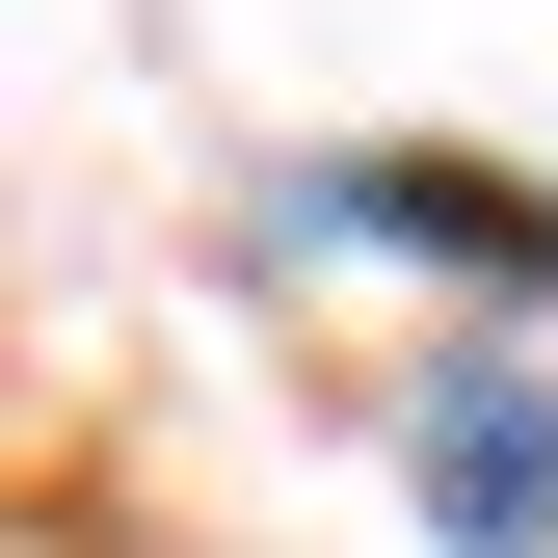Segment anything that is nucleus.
<instances>
[{"label": "nucleus", "mask_w": 558, "mask_h": 558, "mask_svg": "<svg viewBox=\"0 0 558 558\" xmlns=\"http://www.w3.org/2000/svg\"><path fill=\"white\" fill-rule=\"evenodd\" d=\"M426 478H452V532H478V558H532V532H558V399L506 373V345L426 399Z\"/></svg>", "instance_id": "nucleus-1"}, {"label": "nucleus", "mask_w": 558, "mask_h": 558, "mask_svg": "<svg viewBox=\"0 0 558 558\" xmlns=\"http://www.w3.org/2000/svg\"><path fill=\"white\" fill-rule=\"evenodd\" d=\"M319 214H373V240H426V266H506V293H558V214H532V186H478V160H345Z\"/></svg>", "instance_id": "nucleus-2"}]
</instances>
